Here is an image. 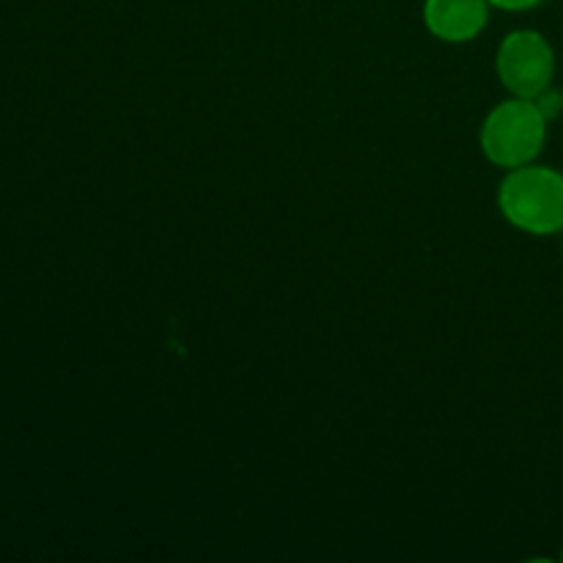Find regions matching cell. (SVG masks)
Segmentation results:
<instances>
[{
    "label": "cell",
    "mask_w": 563,
    "mask_h": 563,
    "mask_svg": "<svg viewBox=\"0 0 563 563\" xmlns=\"http://www.w3.org/2000/svg\"><path fill=\"white\" fill-rule=\"evenodd\" d=\"M498 209L526 234H559L563 231V174L533 163L511 168L498 187Z\"/></svg>",
    "instance_id": "6da1fadb"
},
{
    "label": "cell",
    "mask_w": 563,
    "mask_h": 563,
    "mask_svg": "<svg viewBox=\"0 0 563 563\" xmlns=\"http://www.w3.org/2000/svg\"><path fill=\"white\" fill-rule=\"evenodd\" d=\"M548 121L537 99H506L482 124L484 157L506 170L533 163L548 141Z\"/></svg>",
    "instance_id": "7a4b0ae2"
},
{
    "label": "cell",
    "mask_w": 563,
    "mask_h": 563,
    "mask_svg": "<svg viewBox=\"0 0 563 563\" xmlns=\"http://www.w3.org/2000/svg\"><path fill=\"white\" fill-rule=\"evenodd\" d=\"M495 69L511 97L539 99L553 82L555 53L542 33L515 31L500 42Z\"/></svg>",
    "instance_id": "3957f363"
},
{
    "label": "cell",
    "mask_w": 563,
    "mask_h": 563,
    "mask_svg": "<svg viewBox=\"0 0 563 563\" xmlns=\"http://www.w3.org/2000/svg\"><path fill=\"white\" fill-rule=\"evenodd\" d=\"M489 0H427L423 22L443 42H473L487 27Z\"/></svg>",
    "instance_id": "277c9868"
},
{
    "label": "cell",
    "mask_w": 563,
    "mask_h": 563,
    "mask_svg": "<svg viewBox=\"0 0 563 563\" xmlns=\"http://www.w3.org/2000/svg\"><path fill=\"white\" fill-rule=\"evenodd\" d=\"M539 3H542V0H489V5H495V9H506V11H526Z\"/></svg>",
    "instance_id": "5b68a950"
},
{
    "label": "cell",
    "mask_w": 563,
    "mask_h": 563,
    "mask_svg": "<svg viewBox=\"0 0 563 563\" xmlns=\"http://www.w3.org/2000/svg\"><path fill=\"white\" fill-rule=\"evenodd\" d=\"M561 561H563V553H561Z\"/></svg>",
    "instance_id": "8992f818"
}]
</instances>
